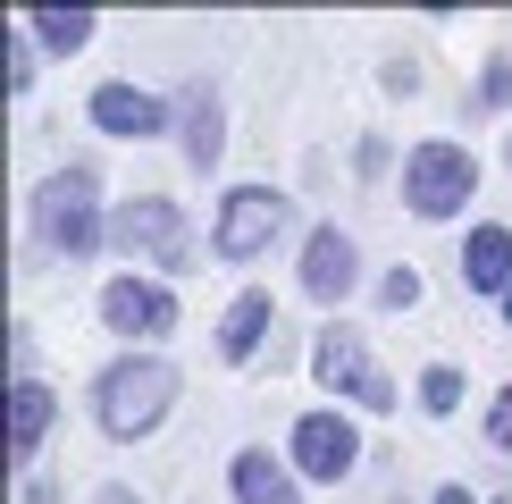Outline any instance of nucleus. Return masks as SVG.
<instances>
[{
    "mask_svg": "<svg viewBox=\"0 0 512 504\" xmlns=\"http://www.w3.org/2000/svg\"><path fill=\"white\" fill-rule=\"evenodd\" d=\"M168 404H177V362H168V353H118V362L93 378V420L118 446L152 437Z\"/></svg>",
    "mask_w": 512,
    "mask_h": 504,
    "instance_id": "f257e3e1",
    "label": "nucleus"
},
{
    "mask_svg": "<svg viewBox=\"0 0 512 504\" xmlns=\"http://www.w3.org/2000/svg\"><path fill=\"white\" fill-rule=\"evenodd\" d=\"M34 236L51 252H68V261H84L93 244H110V219H101V168L93 160H68L51 168V177L34 185Z\"/></svg>",
    "mask_w": 512,
    "mask_h": 504,
    "instance_id": "f03ea898",
    "label": "nucleus"
},
{
    "mask_svg": "<svg viewBox=\"0 0 512 504\" xmlns=\"http://www.w3.org/2000/svg\"><path fill=\"white\" fill-rule=\"evenodd\" d=\"M110 244L126 261H152V269H185L194 261V219H185L168 194H135L110 210Z\"/></svg>",
    "mask_w": 512,
    "mask_h": 504,
    "instance_id": "7ed1b4c3",
    "label": "nucleus"
},
{
    "mask_svg": "<svg viewBox=\"0 0 512 504\" xmlns=\"http://www.w3.org/2000/svg\"><path fill=\"white\" fill-rule=\"evenodd\" d=\"M311 378L328 395H353L361 412H387L395 404V378H378V362H370V336H361L353 320H328L311 336Z\"/></svg>",
    "mask_w": 512,
    "mask_h": 504,
    "instance_id": "20e7f679",
    "label": "nucleus"
},
{
    "mask_svg": "<svg viewBox=\"0 0 512 504\" xmlns=\"http://www.w3.org/2000/svg\"><path fill=\"white\" fill-rule=\"evenodd\" d=\"M471 185H479V168H471L462 143H412V152H403V202H412L420 219L471 210Z\"/></svg>",
    "mask_w": 512,
    "mask_h": 504,
    "instance_id": "39448f33",
    "label": "nucleus"
},
{
    "mask_svg": "<svg viewBox=\"0 0 512 504\" xmlns=\"http://www.w3.org/2000/svg\"><path fill=\"white\" fill-rule=\"evenodd\" d=\"M286 227H294V202L277 194V185H236V194L219 202V227H210V236H219L227 261H252V252H269Z\"/></svg>",
    "mask_w": 512,
    "mask_h": 504,
    "instance_id": "423d86ee",
    "label": "nucleus"
},
{
    "mask_svg": "<svg viewBox=\"0 0 512 504\" xmlns=\"http://www.w3.org/2000/svg\"><path fill=\"white\" fill-rule=\"evenodd\" d=\"M286 462H294L303 479H328V488H336V479L361 462V429H353V412H336V404H328V412H303V420H294Z\"/></svg>",
    "mask_w": 512,
    "mask_h": 504,
    "instance_id": "0eeeda50",
    "label": "nucleus"
},
{
    "mask_svg": "<svg viewBox=\"0 0 512 504\" xmlns=\"http://www.w3.org/2000/svg\"><path fill=\"white\" fill-rule=\"evenodd\" d=\"M101 320H110L126 345L143 353L152 336H168V328H177V294H168L160 278H135V269H126V278H110V286H101Z\"/></svg>",
    "mask_w": 512,
    "mask_h": 504,
    "instance_id": "6e6552de",
    "label": "nucleus"
},
{
    "mask_svg": "<svg viewBox=\"0 0 512 504\" xmlns=\"http://www.w3.org/2000/svg\"><path fill=\"white\" fill-rule=\"evenodd\" d=\"M84 110H93L101 135H160V126L177 118V101H160V93H143V84H126V76H118V84H101Z\"/></svg>",
    "mask_w": 512,
    "mask_h": 504,
    "instance_id": "1a4fd4ad",
    "label": "nucleus"
},
{
    "mask_svg": "<svg viewBox=\"0 0 512 504\" xmlns=\"http://www.w3.org/2000/svg\"><path fill=\"white\" fill-rule=\"evenodd\" d=\"M361 278V244L345 236V227H319V236L303 244V286H311V303H345Z\"/></svg>",
    "mask_w": 512,
    "mask_h": 504,
    "instance_id": "9d476101",
    "label": "nucleus"
},
{
    "mask_svg": "<svg viewBox=\"0 0 512 504\" xmlns=\"http://www.w3.org/2000/svg\"><path fill=\"white\" fill-rule=\"evenodd\" d=\"M227 488H236V504H303V471L252 446V454L227 462Z\"/></svg>",
    "mask_w": 512,
    "mask_h": 504,
    "instance_id": "9b49d317",
    "label": "nucleus"
},
{
    "mask_svg": "<svg viewBox=\"0 0 512 504\" xmlns=\"http://www.w3.org/2000/svg\"><path fill=\"white\" fill-rule=\"evenodd\" d=\"M177 135H185V160H194V168H219V143H227V126H219V93H210V84L177 93Z\"/></svg>",
    "mask_w": 512,
    "mask_h": 504,
    "instance_id": "f8f14e48",
    "label": "nucleus"
},
{
    "mask_svg": "<svg viewBox=\"0 0 512 504\" xmlns=\"http://www.w3.org/2000/svg\"><path fill=\"white\" fill-rule=\"evenodd\" d=\"M42 437H51V387L42 378H9V454L34 462Z\"/></svg>",
    "mask_w": 512,
    "mask_h": 504,
    "instance_id": "ddd939ff",
    "label": "nucleus"
},
{
    "mask_svg": "<svg viewBox=\"0 0 512 504\" xmlns=\"http://www.w3.org/2000/svg\"><path fill=\"white\" fill-rule=\"evenodd\" d=\"M462 278H471L479 294L512 286V227H471V236H462Z\"/></svg>",
    "mask_w": 512,
    "mask_h": 504,
    "instance_id": "4468645a",
    "label": "nucleus"
},
{
    "mask_svg": "<svg viewBox=\"0 0 512 504\" xmlns=\"http://www.w3.org/2000/svg\"><path fill=\"white\" fill-rule=\"evenodd\" d=\"M17 26H26L42 51H84V42H93V9H26Z\"/></svg>",
    "mask_w": 512,
    "mask_h": 504,
    "instance_id": "2eb2a0df",
    "label": "nucleus"
},
{
    "mask_svg": "<svg viewBox=\"0 0 512 504\" xmlns=\"http://www.w3.org/2000/svg\"><path fill=\"white\" fill-rule=\"evenodd\" d=\"M261 336H269V294L252 286V294H236V311L219 320V353H227V362H244V353L261 345Z\"/></svg>",
    "mask_w": 512,
    "mask_h": 504,
    "instance_id": "dca6fc26",
    "label": "nucleus"
},
{
    "mask_svg": "<svg viewBox=\"0 0 512 504\" xmlns=\"http://www.w3.org/2000/svg\"><path fill=\"white\" fill-rule=\"evenodd\" d=\"M420 404H429V412H454V404H462V370H454V362H437L429 378H420Z\"/></svg>",
    "mask_w": 512,
    "mask_h": 504,
    "instance_id": "f3484780",
    "label": "nucleus"
},
{
    "mask_svg": "<svg viewBox=\"0 0 512 504\" xmlns=\"http://www.w3.org/2000/svg\"><path fill=\"white\" fill-rule=\"evenodd\" d=\"M378 303H387V311H412V303H420V269H387V278H378Z\"/></svg>",
    "mask_w": 512,
    "mask_h": 504,
    "instance_id": "a211bd4d",
    "label": "nucleus"
},
{
    "mask_svg": "<svg viewBox=\"0 0 512 504\" xmlns=\"http://www.w3.org/2000/svg\"><path fill=\"white\" fill-rule=\"evenodd\" d=\"M34 84V42H26V26L9 34V93H26Z\"/></svg>",
    "mask_w": 512,
    "mask_h": 504,
    "instance_id": "6ab92c4d",
    "label": "nucleus"
},
{
    "mask_svg": "<svg viewBox=\"0 0 512 504\" xmlns=\"http://www.w3.org/2000/svg\"><path fill=\"white\" fill-rule=\"evenodd\" d=\"M479 101H487V110H504V101H512V59H487V76H479Z\"/></svg>",
    "mask_w": 512,
    "mask_h": 504,
    "instance_id": "aec40b11",
    "label": "nucleus"
},
{
    "mask_svg": "<svg viewBox=\"0 0 512 504\" xmlns=\"http://www.w3.org/2000/svg\"><path fill=\"white\" fill-rule=\"evenodd\" d=\"M487 437H496V446H504V454H512V387H504V395H496V404H487Z\"/></svg>",
    "mask_w": 512,
    "mask_h": 504,
    "instance_id": "412c9836",
    "label": "nucleus"
},
{
    "mask_svg": "<svg viewBox=\"0 0 512 504\" xmlns=\"http://www.w3.org/2000/svg\"><path fill=\"white\" fill-rule=\"evenodd\" d=\"M9 362H17V378H34V336H26V320L9 328Z\"/></svg>",
    "mask_w": 512,
    "mask_h": 504,
    "instance_id": "4be33fe9",
    "label": "nucleus"
},
{
    "mask_svg": "<svg viewBox=\"0 0 512 504\" xmlns=\"http://www.w3.org/2000/svg\"><path fill=\"white\" fill-rule=\"evenodd\" d=\"M437 504H479L471 488H462V479H454V488H437Z\"/></svg>",
    "mask_w": 512,
    "mask_h": 504,
    "instance_id": "5701e85b",
    "label": "nucleus"
},
{
    "mask_svg": "<svg viewBox=\"0 0 512 504\" xmlns=\"http://www.w3.org/2000/svg\"><path fill=\"white\" fill-rule=\"evenodd\" d=\"M101 504H143V496L135 488H101Z\"/></svg>",
    "mask_w": 512,
    "mask_h": 504,
    "instance_id": "b1692460",
    "label": "nucleus"
},
{
    "mask_svg": "<svg viewBox=\"0 0 512 504\" xmlns=\"http://www.w3.org/2000/svg\"><path fill=\"white\" fill-rule=\"evenodd\" d=\"M504 328H512V286H504Z\"/></svg>",
    "mask_w": 512,
    "mask_h": 504,
    "instance_id": "393cba45",
    "label": "nucleus"
},
{
    "mask_svg": "<svg viewBox=\"0 0 512 504\" xmlns=\"http://www.w3.org/2000/svg\"><path fill=\"white\" fill-rule=\"evenodd\" d=\"M504 168H512V143H504Z\"/></svg>",
    "mask_w": 512,
    "mask_h": 504,
    "instance_id": "a878e982",
    "label": "nucleus"
}]
</instances>
